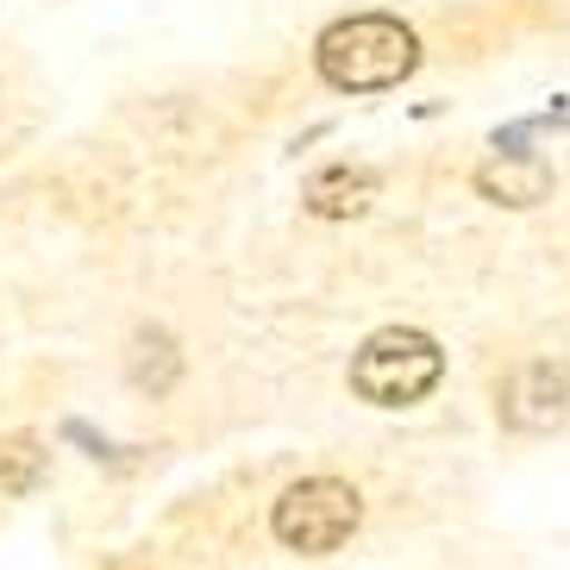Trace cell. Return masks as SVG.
Listing matches in <instances>:
<instances>
[{"mask_svg": "<svg viewBox=\"0 0 570 570\" xmlns=\"http://www.w3.org/2000/svg\"><path fill=\"white\" fill-rule=\"evenodd\" d=\"M314 63L338 95H376V88H395L414 76L420 38L395 13H352V19H333L320 32Z\"/></svg>", "mask_w": 570, "mask_h": 570, "instance_id": "cell-1", "label": "cell"}, {"mask_svg": "<svg viewBox=\"0 0 570 570\" xmlns=\"http://www.w3.org/2000/svg\"><path fill=\"white\" fill-rule=\"evenodd\" d=\"M445 376V352L414 326H383L364 338V352L352 357V389L376 407H407Z\"/></svg>", "mask_w": 570, "mask_h": 570, "instance_id": "cell-2", "label": "cell"}, {"mask_svg": "<svg viewBox=\"0 0 570 570\" xmlns=\"http://www.w3.org/2000/svg\"><path fill=\"white\" fill-rule=\"evenodd\" d=\"M357 520H364V502H357L352 483H338V476H307V483L283 489L269 527H276V539H283L288 552L326 558L357 533Z\"/></svg>", "mask_w": 570, "mask_h": 570, "instance_id": "cell-3", "label": "cell"}, {"mask_svg": "<svg viewBox=\"0 0 570 570\" xmlns=\"http://www.w3.org/2000/svg\"><path fill=\"white\" fill-rule=\"evenodd\" d=\"M502 420L520 433H552L570 420V364H527L502 389Z\"/></svg>", "mask_w": 570, "mask_h": 570, "instance_id": "cell-4", "label": "cell"}, {"mask_svg": "<svg viewBox=\"0 0 570 570\" xmlns=\"http://www.w3.org/2000/svg\"><path fill=\"white\" fill-rule=\"evenodd\" d=\"M476 188L502 207H539L552 195V164L546 157H527V151H502L476 169Z\"/></svg>", "mask_w": 570, "mask_h": 570, "instance_id": "cell-5", "label": "cell"}, {"mask_svg": "<svg viewBox=\"0 0 570 570\" xmlns=\"http://www.w3.org/2000/svg\"><path fill=\"white\" fill-rule=\"evenodd\" d=\"M370 202H376V176L352 169V164L320 169L314 183H307V214H320V219H357Z\"/></svg>", "mask_w": 570, "mask_h": 570, "instance_id": "cell-6", "label": "cell"}, {"mask_svg": "<svg viewBox=\"0 0 570 570\" xmlns=\"http://www.w3.org/2000/svg\"><path fill=\"white\" fill-rule=\"evenodd\" d=\"M126 376H132V389H145V395H169L176 376H183V352H176V338L157 333V326H145V333L132 338Z\"/></svg>", "mask_w": 570, "mask_h": 570, "instance_id": "cell-7", "label": "cell"}, {"mask_svg": "<svg viewBox=\"0 0 570 570\" xmlns=\"http://www.w3.org/2000/svg\"><path fill=\"white\" fill-rule=\"evenodd\" d=\"M45 483V445L38 439H7L0 445V489L7 495H32Z\"/></svg>", "mask_w": 570, "mask_h": 570, "instance_id": "cell-8", "label": "cell"}]
</instances>
